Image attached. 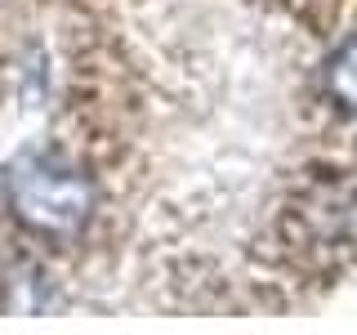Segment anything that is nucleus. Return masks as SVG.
Segmentation results:
<instances>
[{"label":"nucleus","instance_id":"obj_1","mask_svg":"<svg viewBox=\"0 0 357 335\" xmlns=\"http://www.w3.org/2000/svg\"><path fill=\"white\" fill-rule=\"evenodd\" d=\"M94 179L59 152H27L5 174V206L31 237L72 241L94 219Z\"/></svg>","mask_w":357,"mask_h":335},{"label":"nucleus","instance_id":"obj_2","mask_svg":"<svg viewBox=\"0 0 357 335\" xmlns=\"http://www.w3.org/2000/svg\"><path fill=\"white\" fill-rule=\"evenodd\" d=\"M321 85H326V98L344 117L357 121V36H349L340 50L326 59L321 67Z\"/></svg>","mask_w":357,"mask_h":335}]
</instances>
